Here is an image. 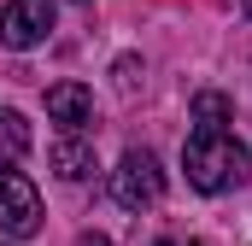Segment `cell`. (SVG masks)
Returning <instances> with one entry per match:
<instances>
[{
  "mask_svg": "<svg viewBox=\"0 0 252 246\" xmlns=\"http://www.w3.org/2000/svg\"><path fill=\"white\" fill-rule=\"evenodd\" d=\"M76 246H106V241H100V235H82V241H76Z\"/></svg>",
  "mask_w": 252,
  "mask_h": 246,
  "instance_id": "obj_10",
  "label": "cell"
},
{
  "mask_svg": "<svg viewBox=\"0 0 252 246\" xmlns=\"http://www.w3.org/2000/svg\"><path fill=\"white\" fill-rule=\"evenodd\" d=\"M182 170H188V187L199 193H229L252 176V153L229 123H193L188 147H182Z\"/></svg>",
  "mask_w": 252,
  "mask_h": 246,
  "instance_id": "obj_1",
  "label": "cell"
},
{
  "mask_svg": "<svg viewBox=\"0 0 252 246\" xmlns=\"http://www.w3.org/2000/svg\"><path fill=\"white\" fill-rule=\"evenodd\" d=\"M112 76H118V88H124V94H135V88H141V59H135V53H124V59L112 64Z\"/></svg>",
  "mask_w": 252,
  "mask_h": 246,
  "instance_id": "obj_9",
  "label": "cell"
},
{
  "mask_svg": "<svg viewBox=\"0 0 252 246\" xmlns=\"http://www.w3.org/2000/svg\"><path fill=\"white\" fill-rule=\"evenodd\" d=\"M112 199H118L124 211H147V205L164 199V170H158V158H153L147 147H129L124 158H118V170H112Z\"/></svg>",
  "mask_w": 252,
  "mask_h": 246,
  "instance_id": "obj_3",
  "label": "cell"
},
{
  "mask_svg": "<svg viewBox=\"0 0 252 246\" xmlns=\"http://www.w3.org/2000/svg\"><path fill=\"white\" fill-rule=\"evenodd\" d=\"M188 246H199V241H188Z\"/></svg>",
  "mask_w": 252,
  "mask_h": 246,
  "instance_id": "obj_12",
  "label": "cell"
},
{
  "mask_svg": "<svg viewBox=\"0 0 252 246\" xmlns=\"http://www.w3.org/2000/svg\"><path fill=\"white\" fill-rule=\"evenodd\" d=\"M47 164L59 170L64 182H88V176L100 170V158H94V141H82V135H59V141H53V153H47Z\"/></svg>",
  "mask_w": 252,
  "mask_h": 246,
  "instance_id": "obj_6",
  "label": "cell"
},
{
  "mask_svg": "<svg viewBox=\"0 0 252 246\" xmlns=\"http://www.w3.org/2000/svg\"><path fill=\"white\" fill-rule=\"evenodd\" d=\"M0 229H6L12 241L41 235V193H35V182H30L12 158H0Z\"/></svg>",
  "mask_w": 252,
  "mask_h": 246,
  "instance_id": "obj_2",
  "label": "cell"
},
{
  "mask_svg": "<svg viewBox=\"0 0 252 246\" xmlns=\"http://www.w3.org/2000/svg\"><path fill=\"white\" fill-rule=\"evenodd\" d=\"M76 6H88V0H76Z\"/></svg>",
  "mask_w": 252,
  "mask_h": 246,
  "instance_id": "obj_11",
  "label": "cell"
},
{
  "mask_svg": "<svg viewBox=\"0 0 252 246\" xmlns=\"http://www.w3.org/2000/svg\"><path fill=\"white\" fill-rule=\"evenodd\" d=\"M0 141H6V153L18 158V153H30V123L18 118V112H6L0 106Z\"/></svg>",
  "mask_w": 252,
  "mask_h": 246,
  "instance_id": "obj_8",
  "label": "cell"
},
{
  "mask_svg": "<svg viewBox=\"0 0 252 246\" xmlns=\"http://www.w3.org/2000/svg\"><path fill=\"white\" fill-rule=\"evenodd\" d=\"M47 30H53V0H6V6H0V41H6L12 53L41 47Z\"/></svg>",
  "mask_w": 252,
  "mask_h": 246,
  "instance_id": "obj_4",
  "label": "cell"
},
{
  "mask_svg": "<svg viewBox=\"0 0 252 246\" xmlns=\"http://www.w3.org/2000/svg\"><path fill=\"white\" fill-rule=\"evenodd\" d=\"M229 94H217V88H205V94H193V123H229Z\"/></svg>",
  "mask_w": 252,
  "mask_h": 246,
  "instance_id": "obj_7",
  "label": "cell"
},
{
  "mask_svg": "<svg viewBox=\"0 0 252 246\" xmlns=\"http://www.w3.org/2000/svg\"><path fill=\"white\" fill-rule=\"evenodd\" d=\"M47 118L59 123L64 135H82V129L94 123V94H88L82 82H53V88H47Z\"/></svg>",
  "mask_w": 252,
  "mask_h": 246,
  "instance_id": "obj_5",
  "label": "cell"
}]
</instances>
